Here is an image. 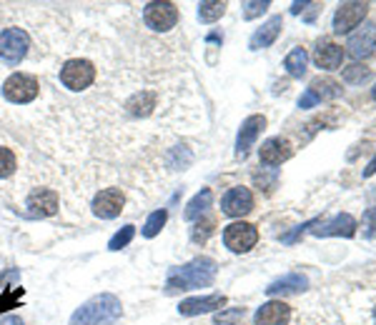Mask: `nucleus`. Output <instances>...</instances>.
Wrapping results in <instances>:
<instances>
[{"label": "nucleus", "mask_w": 376, "mask_h": 325, "mask_svg": "<svg viewBox=\"0 0 376 325\" xmlns=\"http://www.w3.org/2000/svg\"><path fill=\"white\" fill-rule=\"evenodd\" d=\"M221 210L229 218H241V215H249L253 210V195H251L249 188H231L229 193L223 195Z\"/></svg>", "instance_id": "11"}, {"label": "nucleus", "mask_w": 376, "mask_h": 325, "mask_svg": "<svg viewBox=\"0 0 376 325\" xmlns=\"http://www.w3.org/2000/svg\"><path fill=\"white\" fill-rule=\"evenodd\" d=\"M18 168V160H15V153L10 148L0 146V178H8V175L15 173Z\"/></svg>", "instance_id": "28"}, {"label": "nucleus", "mask_w": 376, "mask_h": 325, "mask_svg": "<svg viewBox=\"0 0 376 325\" xmlns=\"http://www.w3.org/2000/svg\"><path fill=\"white\" fill-rule=\"evenodd\" d=\"M291 308L284 300H269L256 311V325H289Z\"/></svg>", "instance_id": "17"}, {"label": "nucleus", "mask_w": 376, "mask_h": 325, "mask_svg": "<svg viewBox=\"0 0 376 325\" xmlns=\"http://www.w3.org/2000/svg\"><path fill=\"white\" fill-rule=\"evenodd\" d=\"M25 205L30 208V213L41 215V218L56 215V210H58V193H56V190H50V188H35L33 193L28 195Z\"/></svg>", "instance_id": "15"}, {"label": "nucleus", "mask_w": 376, "mask_h": 325, "mask_svg": "<svg viewBox=\"0 0 376 325\" xmlns=\"http://www.w3.org/2000/svg\"><path fill=\"white\" fill-rule=\"evenodd\" d=\"M264 128H266L264 115H249V118L241 123V131H238V138H236L238 158H246V155H249V150L253 148V143H256V138L261 135Z\"/></svg>", "instance_id": "12"}, {"label": "nucleus", "mask_w": 376, "mask_h": 325, "mask_svg": "<svg viewBox=\"0 0 376 325\" xmlns=\"http://www.w3.org/2000/svg\"><path fill=\"white\" fill-rule=\"evenodd\" d=\"M309 288V278L301 276V273H289V276L279 278V280H273L269 288H266V293L271 298L276 295H293V293H304Z\"/></svg>", "instance_id": "21"}, {"label": "nucleus", "mask_w": 376, "mask_h": 325, "mask_svg": "<svg viewBox=\"0 0 376 325\" xmlns=\"http://www.w3.org/2000/svg\"><path fill=\"white\" fill-rule=\"evenodd\" d=\"M309 5H311V3H293V5H291V13L299 15L301 10H304V8H309Z\"/></svg>", "instance_id": "36"}, {"label": "nucleus", "mask_w": 376, "mask_h": 325, "mask_svg": "<svg viewBox=\"0 0 376 325\" xmlns=\"http://www.w3.org/2000/svg\"><path fill=\"white\" fill-rule=\"evenodd\" d=\"M143 23L151 30L166 33V30H171L178 23V8L174 3H148L143 8Z\"/></svg>", "instance_id": "7"}, {"label": "nucleus", "mask_w": 376, "mask_h": 325, "mask_svg": "<svg viewBox=\"0 0 376 325\" xmlns=\"http://www.w3.org/2000/svg\"><path fill=\"white\" fill-rule=\"evenodd\" d=\"M313 63L321 70H339L344 63V48L331 41H324L313 50Z\"/></svg>", "instance_id": "18"}, {"label": "nucleus", "mask_w": 376, "mask_h": 325, "mask_svg": "<svg viewBox=\"0 0 376 325\" xmlns=\"http://www.w3.org/2000/svg\"><path fill=\"white\" fill-rule=\"evenodd\" d=\"M93 80H96V68H93V63L88 60L76 58V60H68L61 68V83L68 90H73V93L85 90Z\"/></svg>", "instance_id": "5"}, {"label": "nucleus", "mask_w": 376, "mask_h": 325, "mask_svg": "<svg viewBox=\"0 0 376 325\" xmlns=\"http://www.w3.org/2000/svg\"><path fill=\"white\" fill-rule=\"evenodd\" d=\"M271 5L269 0H261V3H244V18L246 21H253V18H258L261 13H266V8Z\"/></svg>", "instance_id": "31"}, {"label": "nucleus", "mask_w": 376, "mask_h": 325, "mask_svg": "<svg viewBox=\"0 0 376 325\" xmlns=\"http://www.w3.org/2000/svg\"><path fill=\"white\" fill-rule=\"evenodd\" d=\"M166 221H168V210H166V208H160V210L151 213V218H148L146 225H143V236H146V238H156L160 233V228L166 225Z\"/></svg>", "instance_id": "25"}, {"label": "nucleus", "mask_w": 376, "mask_h": 325, "mask_svg": "<svg viewBox=\"0 0 376 325\" xmlns=\"http://www.w3.org/2000/svg\"><path fill=\"white\" fill-rule=\"evenodd\" d=\"M281 28H284V18L281 15H273V18H269V21L261 25V28L256 30V33L251 35V43L249 48L251 50H261V48H269L276 38H279Z\"/></svg>", "instance_id": "20"}, {"label": "nucleus", "mask_w": 376, "mask_h": 325, "mask_svg": "<svg viewBox=\"0 0 376 325\" xmlns=\"http://www.w3.org/2000/svg\"><path fill=\"white\" fill-rule=\"evenodd\" d=\"M123 203L125 198L118 188H105V190H101V193L93 198V213H96L98 218H103V221H111V218L121 215Z\"/></svg>", "instance_id": "10"}, {"label": "nucleus", "mask_w": 376, "mask_h": 325, "mask_svg": "<svg viewBox=\"0 0 376 325\" xmlns=\"http://www.w3.org/2000/svg\"><path fill=\"white\" fill-rule=\"evenodd\" d=\"M30 38L23 28H8L0 33V58L8 65H18L23 58L28 56Z\"/></svg>", "instance_id": "4"}, {"label": "nucleus", "mask_w": 376, "mask_h": 325, "mask_svg": "<svg viewBox=\"0 0 376 325\" xmlns=\"http://www.w3.org/2000/svg\"><path fill=\"white\" fill-rule=\"evenodd\" d=\"M226 305V295L221 293H213V295H203V298H188L178 305V313L181 315H201V313H211L216 308Z\"/></svg>", "instance_id": "19"}, {"label": "nucleus", "mask_w": 376, "mask_h": 325, "mask_svg": "<svg viewBox=\"0 0 376 325\" xmlns=\"http://www.w3.org/2000/svg\"><path fill=\"white\" fill-rule=\"evenodd\" d=\"M364 236L376 238V205L364 213Z\"/></svg>", "instance_id": "32"}, {"label": "nucleus", "mask_w": 376, "mask_h": 325, "mask_svg": "<svg viewBox=\"0 0 376 325\" xmlns=\"http://www.w3.org/2000/svg\"><path fill=\"white\" fill-rule=\"evenodd\" d=\"M133 236H136V228L133 225H123V228L116 233V236L111 238V243H108V248L111 250H121V248H125L128 243L133 240Z\"/></svg>", "instance_id": "30"}, {"label": "nucleus", "mask_w": 376, "mask_h": 325, "mask_svg": "<svg viewBox=\"0 0 376 325\" xmlns=\"http://www.w3.org/2000/svg\"><path fill=\"white\" fill-rule=\"evenodd\" d=\"M313 223H316V221H309V223H304V225H299V228L293 230V233L284 236V243H296V240H299L301 233H306V230H311V228H313Z\"/></svg>", "instance_id": "33"}, {"label": "nucleus", "mask_w": 376, "mask_h": 325, "mask_svg": "<svg viewBox=\"0 0 376 325\" xmlns=\"http://www.w3.org/2000/svg\"><path fill=\"white\" fill-rule=\"evenodd\" d=\"M376 173V155L371 158V163L366 168H364V178H371V175Z\"/></svg>", "instance_id": "35"}, {"label": "nucleus", "mask_w": 376, "mask_h": 325, "mask_svg": "<svg viewBox=\"0 0 376 325\" xmlns=\"http://www.w3.org/2000/svg\"><path fill=\"white\" fill-rule=\"evenodd\" d=\"M223 13H226V3H218V0H209V3H201V5H198V18H201V23L218 21Z\"/></svg>", "instance_id": "24"}, {"label": "nucleus", "mask_w": 376, "mask_h": 325, "mask_svg": "<svg viewBox=\"0 0 376 325\" xmlns=\"http://www.w3.org/2000/svg\"><path fill=\"white\" fill-rule=\"evenodd\" d=\"M366 13H369L366 3H342L334 13V33L344 35L351 28H359L362 21L366 18Z\"/></svg>", "instance_id": "9"}, {"label": "nucleus", "mask_w": 376, "mask_h": 325, "mask_svg": "<svg viewBox=\"0 0 376 325\" xmlns=\"http://www.w3.org/2000/svg\"><path fill=\"white\" fill-rule=\"evenodd\" d=\"M342 76H344V80H346L348 85H356V83H364V80L371 76V70L366 68V65H359V63H356V65H348V68H344Z\"/></svg>", "instance_id": "27"}, {"label": "nucleus", "mask_w": 376, "mask_h": 325, "mask_svg": "<svg viewBox=\"0 0 376 325\" xmlns=\"http://www.w3.org/2000/svg\"><path fill=\"white\" fill-rule=\"evenodd\" d=\"M38 90H41V83H38V78L30 76V73H13V76L3 83V96H6V100L21 103V105L35 100V98H38Z\"/></svg>", "instance_id": "3"}, {"label": "nucleus", "mask_w": 376, "mask_h": 325, "mask_svg": "<svg viewBox=\"0 0 376 325\" xmlns=\"http://www.w3.org/2000/svg\"><path fill=\"white\" fill-rule=\"evenodd\" d=\"M216 280V263L211 258H196L181 268H171L166 278V293L196 291V288H209Z\"/></svg>", "instance_id": "1"}, {"label": "nucleus", "mask_w": 376, "mask_h": 325, "mask_svg": "<svg viewBox=\"0 0 376 325\" xmlns=\"http://www.w3.org/2000/svg\"><path fill=\"white\" fill-rule=\"evenodd\" d=\"M291 143L286 138H269L261 146V150H258V158H261V163L264 166H281V163H286V160L291 158Z\"/></svg>", "instance_id": "16"}, {"label": "nucleus", "mask_w": 376, "mask_h": 325, "mask_svg": "<svg viewBox=\"0 0 376 325\" xmlns=\"http://www.w3.org/2000/svg\"><path fill=\"white\" fill-rule=\"evenodd\" d=\"M374 318H376V308H374Z\"/></svg>", "instance_id": "38"}, {"label": "nucleus", "mask_w": 376, "mask_h": 325, "mask_svg": "<svg viewBox=\"0 0 376 325\" xmlns=\"http://www.w3.org/2000/svg\"><path fill=\"white\" fill-rule=\"evenodd\" d=\"M244 315H246V308H226V311H221L213 315V323L216 325H236Z\"/></svg>", "instance_id": "29"}, {"label": "nucleus", "mask_w": 376, "mask_h": 325, "mask_svg": "<svg viewBox=\"0 0 376 325\" xmlns=\"http://www.w3.org/2000/svg\"><path fill=\"white\" fill-rule=\"evenodd\" d=\"M213 228H216L213 218H201V221L191 228V240H194V243H206L211 238V233H213Z\"/></svg>", "instance_id": "26"}, {"label": "nucleus", "mask_w": 376, "mask_h": 325, "mask_svg": "<svg viewBox=\"0 0 376 325\" xmlns=\"http://www.w3.org/2000/svg\"><path fill=\"white\" fill-rule=\"evenodd\" d=\"M339 96H342V85L336 83V80H328V78H319V80H313L306 88V93L299 98V108L301 111H309L313 105L334 100V98Z\"/></svg>", "instance_id": "8"}, {"label": "nucleus", "mask_w": 376, "mask_h": 325, "mask_svg": "<svg viewBox=\"0 0 376 325\" xmlns=\"http://www.w3.org/2000/svg\"><path fill=\"white\" fill-rule=\"evenodd\" d=\"M223 243L231 253H249L253 245L258 243V230L251 225V223H231L223 230Z\"/></svg>", "instance_id": "6"}, {"label": "nucleus", "mask_w": 376, "mask_h": 325, "mask_svg": "<svg viewBox=\"0 0 376 325\" xmlns=\"http://www.w3.org/2000/svg\"><path fill=\"white\" fill-rule=\"evenodd\" d=\"M0 325H25L18 315H6V318H0Z\"/></svg>", "instance_id": "34"}, {"label": "nucleus", "mask_w": 376, "mask_h": 325, "mask_svg": "<svg viewBox=\"0 0 376 325\" xmlns=\"http://www.w3.org/2000/svg\"><path fill=\"white\" fill-rule=\"evenodd\" d=\"M211 201H213V193H211L209 188H203L201 193H196L194 198H191V203H188L186 210H183V218H186V221H194V218H198V215H201L206 208H211Z\"/></svg>", "instance_id": "23"}, {"label": "nucleus", "mask_w": 376, "mask_h": 325, "mask_svg": "<svg viewBox=\"0 0 376 325\" xmlns=\"http://www.w3.org/2000/svg\"><path fill=\"white\" fill-rule=\"evenodd\" d=\"M374 100H376V88H374Z\"/></svg>", "instance_id": "37"}, {"label": "nucleus", "mask_w": 376, "mask_h": 325, "mask_svg": "<svg viewBox=\"0 0 376 325\" xmlns=\"http://www.w3.org/2000/svg\"><path fill=\"white\" fill-rule=\"evenodd\" d=\"M313 225H319V228H311V233L316 238H328V236H344V238H351L356 233V221L351 218L348 213H342L331 218L328 223H321L316 221Z\"/></svg>", "instance_id": "13"}, {"label": "nucleus", "mask_w": 376, "mask_h": 325, "mask_svg": "<svg viewBox=\"0 0 376 325\" xmlns=\"http://www.w3.org/2000/svg\"><path fill=\"white\" fill-rule=\"evenodd\" d=\"M376 48V25L374 23H364L362 28L356 30L348 38V53L354 58H369Z\"/></svg>", "instance_id": "14"}, {"label": "nucleus", "mask_w": 376, "mask_h": 325, "mask_svg": "<svg viewBox=\"0 0 376 325\" xmlns=\"http://www.w3.org/2000/svg\"><path fill=\"white\" fill-rule=\"evenodd\" d=\"M306 63H309V56L304 48H293L289 56L284 58V68L286 73L291 78H301L304 73H306Z\"/></svg>", "instance_id": "22"}, {"label": "nucleus", "mask_w": 376, "mask_h": 325, "mask_svg": "<svg viewBox=\"0 0 376 325\" xmlns=\"http://www.w3.org/2000/svg\"><path fill=\"white\" fill-rule=\"evenodd\" d=\"M123 305L111 293H101V295L91 298L88 303H83L73 315H70V325H105L116 323L121 318Z\"/></svg>", "instance_id": "2"}]
</instances>
